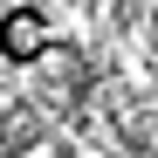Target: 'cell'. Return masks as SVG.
Instances as JSON below:
<instances>
[{
    "label": "cell",
    "instance_id": "6da1fadb",
    "mask_svg": "<svg viewBox=\"0 0 158 158\" xmlns=\"http://www.w3.org/2000/svg\"><path fill=\"white\" fill-rule=\"evenodd\" d=\"M7 28H14V48H35V41H41V21H35V14H14Z\"/></svg>",
    "mask_w": 158,
    "mask_h": 158
}]
</instances>
